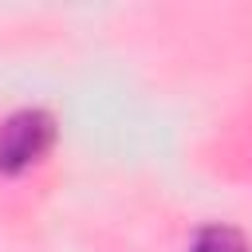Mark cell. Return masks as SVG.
<instances>
[{
    "label": "cell",
    "mask_w": 252,
    "mask_h": 252,
    "mask_svg": "<svg viewBox=\"0 0 252 252\" xmlns=\"http://www.w3.org/2000/svg\"><path fill=\"white\" fill-rule=\"evenodd\" d=\"M193 252H248L244 236L228 224H213V228H201L197 240H193Z\"/></svg>",
    "instance_id": "cell-2"
},
{
    "label": "cell",
    "mask_w": 252,
    "mask_h": 252,
    "mask_svg": "<svg viewBox=\"0 0 252 252\" xmlns=\"http://www.w3.org/2000/svg\"><path fill=\"white\" fill-rule=\"evenodd\" d=\"M55 142V122L43 110H20L0 126V173L35 165Z\"/></svg>",
    "instance_id": "cell-1"
}]
</instances>
